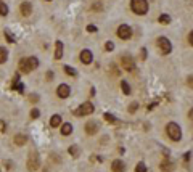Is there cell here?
<instances>
[{"label":"cell","mask_w":193,"mask_h":172,"mask_svg":"<svg viewBox=\"0 0 193 172\" xmlns=\"http://www.w3.org/2000/svg\"><path fill=\"white\" fill-rule=\"evenodd\" d=\"M137 110H139V103H132V105L129 106V113H135Z\"/></svg>","instance_id":"32"},{"label":"cell","mask_w":193,"mask_h":172,"mask_svg":"<svg viewBox=\"0 0 193 172\" xmlns=\"http://www.w3.org/2000/svg\"><path fill=\"white\" fill-rule=\"evenodd\" d=\"M11 89H13L15 92H19V93H23L24 92V85H23L21 82H19V76L16 74L13 79V84H11Z\"/></svg>","instance_id":"12"},{"label":"cell","mask_w":193,"mask_h":172,"mask_svg":"<svg viewBox=\"0 0 193 172\" xmlns=\"http://www.w3.org/2000/svg\"><path fill=\"white\" fill-rule=\"evenodd\" d=\"M121 66H123V69H125V71H134L135 69V61H134V58L131 55H124V57L121 58Z\"/></svg>","instance_id":"6"},{"label":"cell","mask_w":193,"mask_h":172,"mask_svg":"<svg viewBox=\"0 0 193 172\" xmlns=\"http://www.w3.org/2000/svg\"><path fill=\"white\" fill-rule=\"evenodd\" d=\"M3 34H5V39H7V40H8L10 43H15V42H16V37H15V35L11 34L8 29H5V31H3Z\"/></svg>","instance_id":"19"},{"label":"cell","mask_w":193,"mask_h":172,"mask_svg":"<svg viewBox=\"0 0 193 172\" xmlns=\"http://www.w3.org/2000/svg\"><path fill=\"white\" fill-rule=\"evenodd\" d=\"M39 116H40V111H39L37 108H34V110H31V118H32V119H37Z\"/></svg>","instance_id":"31"},{"label":"cell","mask_w":193,"mask_h":172,"mask_svg":"<svg viewBox=\"0 0 193 172\" xmlns=\"http://www.w3.org/2000/svg\"><path fill=\"white\" fill-rule=\"evenodd\" d=\"M188 116H190V119L193 121V110H190V113H188Z\"/></svg>","instance_id":"41"},{"label":"cell","mask_w":193,"mask_h":172,"mask_svg":"<svg viewBox=\"0 0 193 172\" xmlns=\"http://www.w3.org/2000/svg\"><path fill=\"white\" fill-rule=\"evenodd\" d=\"M166 132H167L169 138L174 140V142H179V140L182 138V130H180V127L177 126L175 122H169L166 126Z\"/></svg>","instance_id":"3"},{"label":"cell","mask_w":193,"mask_h":172,"mask_svg":"<svg viewBox=\"0 0 193 172\" xmlns=\"http://www.w3.org/2000/svg\"><path fill=\"white\" fill-rule=\"evenodd\" d=\"M121 89H123V92H124V95H131V85L127 84V81H123L121 82Z\"/></svg>","instance_id":"21"},{"label":"cell","mask_w":193,"mask_h":172,"mask_svg":"<svg viewBox=\"0 0 193 172\" xmlns=\"http://www.w3.org/2000/svg\"><path fill=\"white\" fill-rule=\"evenodd\" d=\"M8 15V7L3 2H0V16H7Z\"/></svg>","instance_id":"28"},{"label":"cell","mask_w":193,"mask_h":172,"mask_svg":"<svg viewBox=\"0 0 193 172\" xmlns=\"http://www.w3.org/2000/svg\"><path fill=\"white\" fill-rule=\"evenodd\" d=\"M158 21L161 24H169V23H171V16H169V15H161L158 18Z\"/></svg>","instance_id":"25"},{"label":"cell","mask_w":193,"mask_h":172,"mask_svg":"<svg viewBox=\"0 0 193 172\" xmlns=\"http://www.w3.org/2000/svg\"><path fill=\"white\" fill-rule=\"evenodd\" d=\"M19 11H21L23 16H29V15L32 13V5H31L29 2H23L21 7H19Z\"/></svg>","instance_id":"11"},{"label":"cell","mask_w":193,"mask_h":172,"mask_svg":"<svg viewBox=\"0 0 193 172\" xmlns=\"http://www.w3.org/2000/svg\"><path fill=\"white\" fill-rule=\"evenodd\" d=\"M29 100H31L32 103H37V101H39V95H37V93H32V95L29 97Z\"/></svg>","instance_id":"34"},{"label":"cell","mask_w":193,"mask_h":172,"mask_svg":"<svg viewBox=\"0 0 193 172\" xmlns=\"http://www.w3.org/2000/svg\"><path fill=\"white\" fill-rule=\"evenodd\" d=\"M135 172H147V166H145V162H139L135 166Z\"/></svg>","instance_id":"30"},{"label":"cell","mask_w":193,"mask_h":172,"mask_svg":"<svg viewBox=\"0 0 193 172\" xmlns=\"http://www.w3.org/2000/svg\"><path fill=\"white\" fill-rule=\"evenodd\" d=\"M71 132H73V126H71L69 122H65V124L61 126V134H63V135H69Z\"/></svg>","instance_id":"18"},{"label":"cell","mask_w":193,"mask_h":172,"mask_svg":"<svg viewBox=\"0 0 193 172\" xmlns=\"http://www.w3.org/2000/svg\"><path fill=\"white\" fill-rule=\"evenodd\" d=\"M27 61H29V65H31V69H37V66H39V60L35 58V57H29L27 58Z\"/></svg>","instance_id":"20"},{"label":"cell","mask_w":193,"mask_h":172,"mask_svg":"<svg viewBox=\"0 0 193 172\" xmlns=\"http://www.w3.org/2000/svg\"><path fill=\"white\" fill-rule=\"evenodd\" d=\"M158 47L161 49V51H163L164 55H167V53L172 51V43L169 42V39H166V37H159L158 39Z\"/></svg>","instance_id":"7"},{"label":"cell","mask_w":193,"mask_h":172,"mask_svg":"<svg viewBox=\"0 0 193 172\" xmlns=\"http://www.w3.org/2000/svg\"><path fill=\"white\" fill-rule=\"evenodd\" d=\"M187 84H188V85H190L192 89H193V76H190V77H187Z\"/></svg>","instance_id":"36"},{"label":"cell","mask_w":193,"mask_h":172,"mask_svg":"<svg viewBox=\"0 0 193 172\" xmlns=\"http://www.w3.org/2000/svg\"><path fill=\"white\" fill-rule=\"evenodd\" d=\"M93 110H95V106H93V103H90V101H85V103H82V105L77 108L76 111H74V114L77 116V118H82V116H87V114H92L93 113Z\"/></svg>","instance_id":"4"},{"label":"cell","mask_w":193,"mask_h":172,"mask_svg":"<svg viewBox=\"0 0 193 172\" xmlns=\"http://www.w3.org/2000/svg\"><path fill=\"white\" fill-rule=\"evenodd\" d=\"M183 159H185V161H188V159H190V153L185 154V156H183Z\"/></svg>","instance_id":"40"},{"label":"cell","mask_w":193,"mask_h":172,"mask_svg":"<svg viewBox=\"0 0 193 172\" xmlns=\"http://www.w3.org/2000/svg\"><path fill=\"white\" fill-rule=\"evenodd\" d=\"M97 130H98V124L95 121H89L87 124H85V132H87L89 135L97 134Z\"/></svg>","instance_id":"13"},{"label":"cell","mask_w":193,"mask_h":172,"mask_svg":"<svg viewBox=\"0 0 193 172\" xmlns=\"http://www.w3.org/2000/svg\"><path fill=\"white\" fill-rule=\"evenodd\" d=\"M19 71L21 73H31V65H29V61H27V58H21L19 60Z\"/></svg>","instance_id":"14"},{"label":"cell","mask_w":193,"mask_h":172,"mask_svg":"<svg viewBox=\"0 0 193 172\" xmlns=\"http://www.w3.org/2000/svg\"><path fill=\"white\" fill-rule=\"evenodd\" d=\"M47 2H52V0H47Z\"/></svg>","instance_id":"42"},{"label":"cell","mask_w":193,"mask_h":172,"mask_svg":"<svg viewBox=\"0 0 193 172\" xmlns=\"http://www.w3.org/2000/svg\"><path fill=\"white\" fill-rule=\"evenodd\" d=\"M103 116H105V121H106V122H109V124H116V122H117V119L114 118L113 114H109V113H105Z\"/></svg>","instance_id":"24"},{"label":"cell","mask_w":193,"mask_h":172,"mask_svg":"<svg viewBox=\"0 0 193 172\" xmlns=\"http://www.w3.org/2000/svg\"><path fill=\"white\" fill-rule=\"evenodd\" d=\"M63 57V42H55V60H61Z\"/></svg>","instance_id":"15"},{"label":"cell","mask_w":193,"mask_h":172,"mask_svg":"<svg viewBox=\"0 0 193 172\" xmlns=\"http://www.w3.org/2000/svg\"><path fill=\"white\" fill-rule=\"evenodd\" d=\"M26 166H27V171H29V172L39 171V167H40V158H39V154H37V151H35V150H31L29 151Z\"/></svg>","instance_id":"1"},{"label":"cell","mask_w":193,"mask_h":172,"mask_svg":"<svg viewBox=\"0 0 193 172\" xmlns=\"http://www.w3.org/2000/svg\"><path fill=\"white\" fill-rule=\"evenodd\" d=\"M87 31H89V32H97V26L95 24H89L87 26Z\"/></svg>","instance_id":"35"},{"label":"cell","mask_w":193,"mask_h":172,"mask_svg":"<svg viewBox=\"0 0 193 172\" xmlns=\"http://www.w3.org/2000/svg\"><path fill=\"white\" fill-rule=\"evenodd\" d=\"M57 95L60 98H68L69 95H71V89H69V85H66V84H61V85H58V89H57Z\"/></svg>","instance_id":"8"},{"label":"cell","mask_w":193,"mask_h":172,"mask_svg":"<svg viewBox=\"0 0 193 172\" xmlns=\"http://www.w3.org/2000/svg\"><path fill=\"white\" fill-rule=\"evenodd\" d=\"M145 58H147V50L142 49V60H145Z\"/></svg>","instance_id":"38"},{"label":"cell","mask_w":193,"mask_h":172,"mask_svg":"<svg viewBox=\"0 0 193 172\" xmlns=\"http://www.w3.org/2000/svg\"><path fill=\"white\" fill-rule=\"evenodd\" d=\"M50 126H52V127L61 126V116H60V114H53L52 119H50Z\"/></svg>","instance_id":"17"},{"label":"cell","mask_w":193,"mask_h":172,"mask_svg":"<svg viewBox=\"0 0 193 172\" xmlns=\"http://www.w3.org/2000/svg\"><path fill=\"white\" fill-rule=\"evenodd\" d=\"M3 166H5V169L8 171V172H11L15 169V164H13V161H10V159H7V161H3Z\"/></svg>","instance_id":"29"},{"label":"cell","mask_w":193,"mask_h":172,"mask_svg":"<svg viewBox=\"0 0 193 172\" xmlns=\"http://www.w3.org/2000/svg\"><path fill=\"white\" fill-rule=\"evenodd\" d=\"M117 37L123 39V40H129V39L132 37V29H131V26L123 24V26L117 27Z\"/></svg>","instance_id":"5"},{"label":"cell","mask_w":193,"mask_h":172,"mask_svg":"<svg viewBox=\"0 0 193 172\" xmlns=\"http://www.w3.org/2000/svg\"><path fill=\"white\" fill-rule=\"evenodd\" d=\"M7 58H8V51L3 49V47H0V65H2V63H5Z\"/></svg>","instance_id":"22"},{"label":"cell","mask_w":193,"mask_h":172,"mask_svg":"<svg viewBox=\"0 0 193 172\" xmlns=\"http://www.w3.org/2000/svg\"><path fill=\"white\" fill-rule=\"evenodd\" d=\"M26 142H27V135H24V134H16L15 135V145L23 146V145H26Z\"/></svg>","instance_id":"16"},{"label":"cell","mask_w":193,"mask_h":172,"mask_svg":"<svg viewBox=\"0 0 193 172\" xmlns=\"http://www.w3.org/2000/svg\"><path fill=\"white\" fill-rule=\"evenodd\" d=\"M68 151H69L71 156H74V158H76V156H79V148H77L76 145H71V146L68 148Z\"/></svg>","instance_id":"26"},{"label":"cell","mask_w":193,"mask_h":172,"mask_svg":"<svg viewBox=\"0 0 193 172\" xmlns=\"http://www.w3.org/2000/svg\"><path fill=\"white\" fill-rule=\"evenodd\" d=\"M105 49H106V51L114 50V43H113V42H106V43H105Z\"/></svg>","instance_id":"33"},{"label":"cell","mask_w":193,"mask_h":172,"mask_svg":"<svg viewBox=\"0 0 193 172\" xmlns=\"http://www.w3.org/2000/svg\"><path fill=\"white\" fill-rule=\"evenodd\" d=\"M188 40H190V43H192V45H193V31H192V32H190V35H188Z\"/></svg>","instance_id":"39"},{"label":"cell","mask_w":193,"mask_h":172,"mask_svg":"<svg viewBox=\"0 0 193 172\" xmlns=\"http://www.w3.org/2000/svg\"><path fill=\"white\" fill-rule=\"evenodd\" d=\"M131 8L137 15H147L148 11V2L147 0H131Z\"/></svg>","instance_id":"2"},{"label":"cell","mask_w":193,"mask_h":172,"mask_svg":"<svg viewBox=\"0 0 193 172\" xmlns=\"http://www.w3.org/2000/svg\"><path fill=\"white\" fill-rule=\"evenodd\" d=\"M79 58H81V61L84 63V65H90V63L93 61V55H92V51H90V50H82L81 55H79Z\"/></svg>","instance_id":"9"},{"label":"cell","mask_w":193,"mask_h":172,"mask_svg":"<svg viewBox=\"0 0 193 172\" xmlns=\"http://www.w3.org/2000/svg\"><path fill=\"white\" fill-rule=\"evenodd\" d=\"M0 2H2V0H0Z\"/></svg>","instance_id":"43"},{"label":"cell","mask_w":193,"mask_h":172,"mask_svg":"<svg viewBox=\"0 0 193 172\" xmlns=\"http://www.w3.org/2000/svg\"><path fill=\"white\" fill-rule=\"evenodd\" d=\"M111 171L113 172H124L125 171V164L121 159H114L111 162Z\"/></svg>","instance_id":"10"},{"label":"cell","mask_w":193,"mask_h":172,"mask_svg":"<svg viewBox=\"0 0 193 172\" xmlns=\"http://www.w3.org/2000/svg\"><path fill=\"white\" fill-rule=\"evenodd\" d=\"M53 79V71H48V73H47V81H52Z\"/></svg>","instance_id":"37"},{"label":"cell","mask_w":193,"mask_h":172,"mask_svg":"<svg viewBox=\"0 0 193 172\" xmlns=\"http://www.w3.org/2000/svg\"><path fill=\"white\" fill-rule=\"evenodd\" d=\"M171 169H172V162L171 161H167V159H166V161L161 162V171L167 172V171H171Z\"/></svg>","instance_id":"23"},{"label":"cell","mask_w":193,"mask_h":172,"mask_svg":"<svg viewBox=\"0 0 193 172\" xmlns=\"http://www.w3.org/2000/svg\"><path fill=\"white\" fill-rule=\"evenodd\" d=\"M65 73L68 76H73V77H76V76H77V71L74 69V68H71V66H65Z\"/></svg>","instance_id":"27"}]
</instances>
